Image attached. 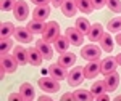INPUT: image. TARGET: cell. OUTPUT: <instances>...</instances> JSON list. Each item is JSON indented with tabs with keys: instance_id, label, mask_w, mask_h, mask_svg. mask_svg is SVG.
Wrapping results in <instances>:
<instances>
[{
	"instance_id": "obj_1",
	"label": "cell",
	"mask_w": 121,
	"mask_h": 101,
	"mask_svg": "<svg viewBox=\"0 0 121 101\" xmlns=\"http://www.w3.org/2000/svg\"><path fill=\"white\" fill-rule=\"evenodd\" d=\"M58 37H60V24H58L56 21L47 23L45 31H44V34H42V39H44L45 42H48V43H53Z\"/></svg>"
},
{
	"instance_id": "obj_2",
	"label": "cell",
	"mask_w": 121,
	"mask_h": 101,
	"mask_svg": "<svg viewBox=\"0 0 121 101\" xmlns=\"http://www.w3.org/2000/svg\"><path fill=\"white\" fill-rule=\"evenodd\" d=\"M0 66H2V77L5 74H13L16 69H18V61L15 59V56L11 55H2V59H0Z\"/></svg>"
},
{
	"instance_id": "obj_3",
	"label": "cell",
	"mask_w": 121,
	"mask_h": 101,
	"mask_svg": "<svg viewBox=\"0 0 121 101\" xmlns=\"http://www.w3.org/2000/svg\"><path fill=\"white\" fill-rule=\"evenodd\" d=\"M81 56H82L84 59H87V61H97L102 56V48L97 47L95 43H89V45L82 47Z\"/></svg>"
},
{
	"instance_id": "obj_4",
	"label": "cell",
	"mask_w": 121,
	"mask_h": 101,
	"mask_svg": "<svg viewBox=\"0 0 121 101\" xmlns=\"http://www.w3.org/2000/svg\"><path fill=\"white\" fill-rule=\"evenodd\" d=\"M39 87L47 93H55L60 92V80H56L53 77H42L39 79Z\"/></svg>"
},
{
	"instance_id": "obj_5",
	"label": "cell",
	"mask_w": 121,
	"mask_h": 101,
	"mask_svg": "<svg viewBox=\"0 0 121 101\" xmlns=\"http://www.w3.org/2000/svg\"><path fill=\"white\" fill-rule=\"evenodd\" d=\"M68 83H69V87H79L82 80H86V75H84V69L82 67H73V71H69L68 74Z\"/></svg>"
},
{
	"instance_id": "obj_6",
	"label": "cell",
	"mask_w": 121,
	"mask_h": 101,
	"mask_svg": "<svg viewBox=\"0 0 121 101\" xmlns=\"http://www.w3.org/2000/svg\"><path fill=\"white\" fill-rule=\"evenodd\" d=\"M116 67H118V61H116V58L108 56V58H105V59L100 61V74H103V75H108V74L115 72Z\"/></svg>"
},
{
	"instance_id": "obj_7",
	"label": "cell",
	"mask_w": 121,
	"mask_h": 101,
	"mask_svg": "<svg viewBox=\"0 0 121 101\" xmlns=\"http://www.w3.org/2000/svg\"><path fill=\"white\" fill-rule=\"evenodd\" d=\"M66 39L69 40V43L74 47H81L82 45V40H84V35L78 31L76 27H68L66 29Z\"/></svg>"
},
{
	"instance_id": "obj_8",
	"label": "cell",
	"mask_w": 121,
	"mask_h": 101,
	"mask_svg": "<svg viewBox=\"0 0 121 101\" xmlns=\"http://www.w3.org/2000/svg\"><path fill=\"white\" fill-rule=\"evenodd\" d=\"M13 15H15V18L18 19V21H24V19L28 18L29 15V7L26 2H23V0H18L16 2V7L13 10Z\"/></svg>"
},
{
	"instance_id": "obj_9",
	"label": "cell",
	"mask_w": 121,
	"mask_h": 101,
	"mask_svg": "<svg viewBox=\"0 0 121 101\" xmlns=\"http://www.w3.org/2000/svg\"><path fill=\"white\" fill-rule=\"evenodd\" d=\"M48 74H50V77H53L56 80L68 79V71L61 64H50L48 66Z\"/></svg>"
},
{
	"instance_id": "obj_10",
	"label": "cell",
	"mask_w": 121,
	"mask_h": 101,
	"mask_svg": "<svg viewBox=\"0 0 121 101\" xmlns=\"http://www.w3.org/2000/svg\"><path fill=\"white\" fill-rule=\"evenodd\" d=\"M100 74V63L99 61H89L84 66V75L86 79H95Z\"/></svg>"
},
{
	"instance_id": "obj_11",
	"label": "cell",
	"mask_w": 121,
	"mask_h": 101,
	"mask_svg": "<svg viewBox=\"0 0 121 101\" xmlns=\"http://www.w3.org/2000/svg\"><path fill=\"white\" fill-rule=\"evenodd\" d=\"M103 26L100 23H94L91 24V29H89V32H87V37H89V40L91 42H99L100 40V37L103 35Z\"/></svg>"
},
{
	"instance_id": "obj_12",
	"label": "cell",
	"mask_w": 121,
	"mask_h": 101,
	"mask_svg": "<svg viewBox=\"0 0 121 101\" xmlns=\"http://www.w3.org/2000/svg\"><path fill=\"white\" fill-rule=\"evenodd\" d=\"M61 13L65 15L66 18H71V16H74L76 11H78V5H76V0H63V3H61Z\"/></svg>"
},
{
	"instance_id": "obj_13",
	"label": "cell",
	"mask_w": 121,
	"mask_h": 101,
	"mask_svg": "<svg viewBox=\"0 0 121 101\" xmlns=\"http://www.w3.org/2000/svg\"><path fill=\"white\" fill-rule=\"evenodd\" d=\"M28 59L31 63V66H40L42 61H44V56L37 50V47H34V48L31 47V48H28Z\"/></svg>"
},
{
	"instance_id": "obj_14",
	"label": "cell",
	"mask_w": 121,
	"mask_h": 101,
	"mask_svg": "<svg viewBox=\"0 0 121 101\" xmlns=\"http://www.w3.org/2000/svg\"><path fill=\"white\" fill-rule=\"evenodd\" d=\"M13 56H15V59L18 61V64L19 66H24V64H28L29 63V59H28V50L24 48V47H15V50H13Z\"/></svg>"
},
{
	"instance_id": "obj_15",
	"label": "cell",
	"mask_w": 121,
	"mask_h": 101,
	"mask_svg": "<svg viewBox=\"0 0 121 101\" xmlns=\"http://www.w3.org/2000/svg\"><path fill=\"white\" fill-rule=\"evenodd\" d=\"M103 82L107 85V92H115V90L118 88V85H120V75L115 71V72L105 75V80H103Z\"/></svg>"
},
{
	"instance_id": "obj_16",
	"label": "cell",
	"mask_w": 121,
	"mask_h": 101,
	"mask_svg": "<svg viewBox=\"0 0 121 101\" xmlns=\"http://www.w3.org/2000/svg\"><path fill=\"white\" fill-rule=\"evenodd\" d=\"M36 47H37L39 51L42 53L44 59H50V58L53 56V48H52V47H50V43H48V42H45L44 39H42V40H37Z\"/></svg>"
},
{
	"instance_id": "obj_17",
	"label": "cell",
	"mask_w": 121,
	"mask_h": 101,
	"mask_svg": "<svg viewBox=\"0 0 121 101\" xmlns=\"http://www.w3.org/2000/svg\"><path fill=\"white\" fill-rule=\"evenodd\" d=\"M13 35H15V39H16V40L24 42V43H26V42H31V40H32V35H34V34H32L28 27H16Z\"/></svg>"
},
{
	"instance_id": "obj_18",
	"label": "cell",
	"mask_w": 121,
	"mask_h": 101,
	"mask_svg": "<svg viewBox=\"0 0 121 101\" xmlns=\"http://www.w3.org/2000/svg\"><path fill=\"white\" fill-rule=\"evenodd\" d=\"M50 16V8L48 5H42V7H36L32 11V19H37V21H45Z\"/></svg>"
},
{
	"instance_id": "obj_19",
	"label": "cell",
	"mask_w": 121,
	"mask_h": 101,
	"mask_svg": "<svg viewBox=\"0 0 121 101\" xmlns=\"http://www.w3.org/2000/svg\"><path fill=\"white\" fill-rule=\"evenodd\" d=\"M99 43H100L102 51H107V53H112L113 51V39L110 35V32H103V35L100 37Z\"/></svg>"
},
{
	"instance_id": "obj_20",
	"label": "cell",
	"mask_w": 121,
	"mask_h": 101,
	"mask_svg": "<svg viewBox=\"0 0 121 101\" xmlns=\"http://www.w3.org/2000/svg\"><path fill=\"white\" fill-rule=\"evenodd\" d=\"M76 63V55L74 53H68V51H65V53H61L60 55V58H58V64H61L63 67H71V66H74Z\"/></svg>"
},
{
	"instance_id": "obj_21",
	"label": "cell",
	"mask_w": 121,
	"mask_h": 101,
	"mask_svg": "<svg viewBox=\"0 0 121 101\" xmlns=\"http://www.w3.org/2000/svg\"><path fill=\"white\" fill-rule=\"evenodd\" d=\"M45 21H37V19H32L31 23H29L26 27L32 32V34H44V31H45Z\"/></svg>"
},
{
	"instance_id": "obj_22",
	"label": "cell",
	"mask_w": 121,
	"mask_h": 101,
	"mask_svg": "<svg viewBox=\"0 0 121 101\" xmlns=\"http://www.w3.org/2000/svg\"><path fill=\"white\" fill-rule=\"evenodd\" d=\"M19 93L23 95V98H24L26 101L34 100V87H32L31 83H28V82L21 83V87H19Z\"/></svg>"
},
{
	"instance_id": "obj_23",
	"label": "cell",
	"mask_w": 121,
	"mask_h": 101,
	"mask_svg": "<svg viewBox=\"0 0 121 101\" xmlns=\"http://www.w3.org/2000/svg\"><path fill=\"white\" fill-rule=\"evenodd\" d=\"M53 45H55L58 53H65V51H68V48H69L71 43H69V40L66 39V35H60L55 42H53Z\"/></svg>"
},
{
	"instance_id": "obj_24",
	"label": "cell",
	"mask_w": 121,
	"mask_h": 101,
	"mask_svg": "<svg viewBox=\"0 0 121 101\" xmlns=\"http://www.w3.org/2000/svg\"><path fill=\"white\" fill-rule=\"evenodd\" d=\"M15 26L11 24V23H2V27H0V39L3 40V39H8L15 34Z\"/></svg>"
},
{
	"instance_id": "obj_25",
	"label": "cell",
	"mask_w": 121,
	"mask_h": 101,
	"mask_svg": "<svg viewBox=\"0 0 121 101\" xmlns=\"http://www.w3.org/2000/svg\"><path fill=\"white\" fill-rule=\"evenodd\" d=\"M73 100L76 101H91V100H95L94 98V95L89 90H76L74 93H73Z\"/></svg>"
},
{
	"instance_id": "obj_26",
	"label": "cell",
	"mask_w": 121,
	"mask_h": 101,
	"mask_svg": "<svg viewBox=\"0 0 121 101\" xmlns=\"http://www.w3.org/2000/svg\"><path fill=\"white\" fill-rule=\"evenodd\" d=\"M91 93L94 95V98H97L99 95H102V93H107V85L103 80H97V82L92 83V87H91Z\"/></svg>"
},
{
	"instance_id": "obj_27",
	"label": "cell",
	"mask_w": 121,
	"mask_h": 101,
	"mask_svg": "<svg viewBox=\"0 0 121 101\" xmlns=\"http://www.w3.org/2000/svg\"><path fill=\"white\" fill-rule=\"evenodd\" d=\"M74 27L78 29L82 35H87V32H89V29H91V23H89L86 18H78V19H76Z\"/></svg>"
},
{
	"instance_id": "obj_28",
	"label": "cell",
	"mask_w": 121,
	"mask_h": 101,
	"mask_svg": "<svg viewBox=\"0 0 121 101\" xmlns=\"http://www.w3.org/2000/svg\"><path fill=\"white\" fill-rule=\"evenodd\" d=\"M76 5H78V10L86 13V15H89V13L94 11L92 0H76Z\"/></svg>"
},
{
	"instance_id": "obj_29",
	"label": "cell",
	"mask_w": 121,
	"mask_h": 101,
	"mask_svg": "<svg viewBox=\"0 0 121 101\" xmlns=\"http://www.w3.org/2000/svg\"><path fill=\"white\" fill-rule=\"evenodd\" d=\"M108 32H121V16H116L108 21Z\"/></svg>"
},
{
	"instance_id": "obj_30",
	"label": "cell",
	"mask_w": 121,
	"mask_h": 101,
	"mask_svg": "<svg viewBox=\"0 0 121 101\" xmlns=\"http://www.w3.org/2000/svg\"><path fill=\"white\" fill-rule=\"evenodd\" d=\"M107 7L113 13H121V0H107Z\"/></svg>"
},
{
	"instance_id": "obj_31",
	"label": "cell",
	"mask_w": 121,
	"mask_h": 101,
	"mask_svg": "<svg viewBox=\"0 0 121 101\" xmlns=\"http://www.w3.org/2000/svg\"><path fill=\"white\" fill-rule=\"evenodd\" d=\"M11 47H13V40H11L10 37H8V39H3V40H2V45H0V51H2V55H7Z\"/></svg>"
},
{
	"instance_id": "obj_32",
	"label": "cell",
	"mask_w": 121,
	"mask_h": 101,
	"mask_svg": "<svg viewBox=\"0 0 121 101\" xmlns=\"http://www.w3.org/2000/svg\"><path fill=\"white\" fill-rule=\"evenodd\" d=\"M18 0H2V11H13Z\"/></svg>"
},
{
	"instance_id": "obj_33",
	"label": "cell",
	"mask_w": 121,
	"mask_h": 101,
	"mask_svg": "<svg viewBox=\"0 0 121 101\" xmlns=\"http://www.w3.org/2000/svg\"><path fill=\"white\" fill-rule=\"evenodd\" d=\"M92 5H94V10H100L107 5V0H92Z\"/></svg>"
},
{
	"instance_id": "obj_34",
	"label": "cell",
	"mask_w": 121,
	"mask_h": 101,
	"mask_svg": "<svg viewBox=\"0 0 121 101\" xmlns=\"http://www.w3.org/2000/svg\"><path fill=\"white\" fill-rule=\"evenodd\" d=\"M31 2H32L36 7H42V5H48L52 0H31Z\"/></svg>"
},
{
	"instance_id": "obj_35",
	"label": "cell",
	"mask_w": 121,
	"mask_h": 101,
	"mask_svg": "<svg viewBox=\"0 0 121 101\" xmlns=\"http://www.w3.org/2000/svg\"><path fill=\"white\" fill-rule=\"evenodd\" d=\"M8 100L13 101V100H24V98H23V95H21V93H11V95L8 96Z\"/></svg>"
},
{
	"instance_id": "obj_36",
	"label": "cell",
	"mask_w": 121,
	"mask_h": 101,
	"mask_svg": "<svg viewBox=\"0 0 121 101\" xmlns=\"http://www.w3.org/2000/svg\"><path fill=\"white\" fill-rule=\"evenodd\" d=\"M97 100H99V101H108L110 98H108V95H107V93H102V95H99V96H97Z\"/></svg>"
},
{
	"instance_id": "obj_37",
	"label": "cell",
	"mask_w": 121,
	"mask_h": 101,
	"mask_svg": "<svg viewBox=\"0 0 121 101\" xmlns=\"http://www.w3.org/2000/svg\"><path fill=\"white\" fill-rule=\"evenodd\" d=\"M61 100H63V101H66V100H73V95H71V93H65V95L61 96Z\"/></svg>"
},
{
	"instance_id": "obj_38",
	"label": "cell",
	"mask_w": 121,
	"mask_h": 101,
	"mask_svg": "<svg viewBox=\"0 0 121 101\" xmlns=\"http://www.w3.org/2000/svg\"><path fill=\"white\" fill-rule=\"evenodd\" d=\"M39 100H40V101H50L52 98H50V96H47V95H42V96H39Z\"/></svg>"
},
{
	"instance_id": "obj_39",
	"label": "cell",
	"mask_w": 121,
	"mask_h": 101,
	"mask_svg": "<svg viewBox=\"0 0 121 101\" xmlns=\"http://www.w3.org/2000/svg\"><path fill=\"white\" fill-rule=\"evenodd\" d=\"M52 3H53L55 7H61V3H63V0H52Z\"/></svg>"
},
{
	"instance_id": "obj_40",
	"label": "cell",
	"mask_w": 121,
	"mask_h": 101,
	"mask_svg": "<svg viewBox=\"0 0 121 101\" xmlns=\"http://www.w3.org/2000/svg\"><path fill=\"white\" fill-rule=\"evenodd\" d=\"M116 42H118V45L121 47V32H118V35H116V39H115Z\"/></svg>"
},
{
	"instance_id": "obj_41",
	"label": "cell",
	"mask_w": 121,
	"mask_h": 101,
	"mask_svg": "<svg viewBox=\"0 0 121 101\" xmlns=\"http://www.w3.org/2000/svg\"><path fill=\"white\" fill-rule=\"evenodd\" d=\"M116 61H118V66H121V53L116 55Z\"/></svg>"
},
{
	"instance_id": "obj_42",
	"label": "cell",
	"mask_w": 121,
	"mask_h": 101,
	"mask_svg": "<svg viewBox=\"0 0 121 101\" xmlns=\"http://www.w3.org/2000/svg\"><path fill=\"white\" fill-rule=\"evenodd\" d=\"M115 100H116V101H121V95H118V96H116Z\"/></svg>"
}]
</instances>
